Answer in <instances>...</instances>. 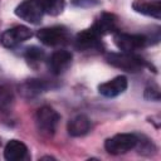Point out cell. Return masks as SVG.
Here are the masks:
<instances>
[{
    "label": "cell",
    "mask_w": 161,
    "mask_h": 161,
    "mask_svg": "<svg viewBox=\"0 0 161 161\" xmlns=\"http://www.w3.org/2000/svg\"><path fill=\"white\" fill-rule=\"evenodd\" d=\"M49 88H52V84L48 80L40 78H30L19 86V93L26 99H33L47 92Z\"/></svg>",
    "instance_id": "30bf717a"
},
{
    "label": "cell",
    "mask_w": 161,
    "mask_h": 161,
    "mask_svg": "<svg viewBox=\"0 0 161 161\" xmlns=\"http://www.w3.org/2000/svg\"><path fill=\"white\" fill-rule=\"evenodd\" d=\"M11 101H13L11 91L5 86H0V108L8 107L11 103Z\"/></svg>",
    "instance_id": "ac0fdd59"
},
{
    "label": "cell",
    "mask_w": 161,
    "mask_h": 161,
    "mask_svg": "<svg viewBox=\"0 0 161 161\" xmlns=\"http://www.w3.org/2000/svg\"><path fill=\"white\" fill-rule=\"evenodd\" d=\"M40 43L48 47H59L64 45L69 40V33L64 26L55 25L49 28H43L36 33Z\"/></svg>",
    "instance_id": "8992f818"
},
{
    "label": "cell",
    "mask_w": 161,
    "mask_h": 161,
    "mask_svg": "<svg viewBox=\"0 0 161 161\" xmlns=\"http://www.w3.org/2000/svg\"><path fill=\"white\" fill-rule=\"evenodd\" d=\"M42 0H24L15 9V15L30 24H39L44 15Z\"/></svg>",
    "instance_id": "5b68a950"
},
{
    "label": "cell",
    "mask_w": 161,
    "mask_h": 161,
    "mask_svg": "<svg viewBox=\"0 0 161 161\" xmlns=\"http://www.w3.org/2000/svg\"><path fill=\"white\" fill-rule=\"evenodd\" d=\"M113 42L116 47L125 53H135L151 43L150 38L143 34H130L123 31H116L113 34Z\"/></svg>",
    "instance_id": "6da1fadb"
},
{
    "label": "cell",
    "mask_w": 161,
    "mask_h": 161,
    "mask_svg": "<svg viewBox=\"0 0 161 161\" xmlns=\"http://www.w3.org/2000/svg\"><path fill=\"white\" fill-rule=\"evenodd\" d=\"M28 153V147L19 140H10L4 147V157L8 161L23 160Z\"/></svg>",
    "instance_id": "5bb4252c"
},
{
    "label": "cell",
    "mask_w": 161,
    "mask_h": 161,
    "mask_svg": "<svg viewBox=\"0 0 161 161\" xmlns=\"http://www.w3.org/2000/svg\"><path fill=\"white\" fill-rule=\"evenodd\" d=\"M145 98L148 101H160V91L157 86H150L145 89Z\"/></svg>",
    "instance_id": "d6986e66"
},
{
    "label": "cell",
    "mask_w": 161,
    "mask_h": 161,
    "mask_svg": "<svg viewBox=\"0 0 161 161\" xmlns=\"http://www.w3.org/2000/svg\"><path fill=\"white\" fill-rule=\"evenodd\" d=\"M138 145V137L135 133H117L104 142V148L111 155H122L133 150Z\"/></svg>",
    "instance_id": "277c9868"
},
{
    "label": "cell",
    "mask_w": 161,
    "mask_h": 161,
    "mask_svg": "<svg viewBox=\"0 0 161 161\" xmlns=\"http://www.w3.org/2000/svg\"><path fill=\"white\" fill-rule=\"evenodd\" d=\"M72 3H73V5L79 6V8H91V6H94L98 4L97 0H73Z\"/></svg>",
    "instance_id": "ffe728a7"
},
{
    "label": "cell",
    "mask_w": 161,
    "mask_h": 161,
    "mask_svg": "<svg viewBox=\"0 0 161 161\" xmlns=\"http://www.w3.org/2000/svg\"><path fill=\"white\" fill-rule=\"evenodd\" d=\"M102 36L91 26L75 35L74 45L82 52H98L102 49Z\"/></svg>",
    "instance_id": "52a82bcc"
},
{
    "label": "cell",
    "mask_w": 161,
    "mask_h": 161,
    "mask_svg": "<svg viewBox=\"0 0 161 161\" xmlns=\"http://www.w3.org/2000/svg\"><path fill=\"white\" fill-rule=\"evenodd\" d=\"M89 130H91V121L84 114H77L67 125V131L72 137L84 136L89 132Z\"/></svg>",
    "instance_id": "4fadbf2b"
},
{
    "label": "cell",
    "mask_w": 161,
    "mask_h": 161,
    "mask_svg": "<svg viewBox=\"0 0 161 161\" xmlns=\"http://www.w3.org/2000/svg\"><path fill=\"white\" fill-rule=\"evenodd\" d=\"M31 36H33V33L28 26L16 25V26H13V28L5 30L1 34L0 43L5 48L11 49V48H15V47L20 45L21 43H24L25 40L30 39Z\"/></svg>",
    "instance_id": "ba28073f"
},
{
    "label": "cell",
    "mask_w": 161,
    "mask_h": 161,
    "mask_svg": "<svg viewBox=\"0 0 161 161\" xmlns=\"http://www.w3.org/2000/svg\"><path fill=\"white\" fill-rule=\"evenodd\" d=\"M24 58L31 68H38L45 59V53L39 47H29L24 53Z\"/></svg>",
    "instance_id": "2e32d148"
},
{
    "label": "cell",
    "mask_w": 161,
    "mask_h": 161,
    "mask_svg": "<svg viewBox=\"0 0 161 161\" xmlns=\"http://www.w3.org/2000/svg\"><path fill=\"white\" fill-rule=\"evenodd\" d=\"M132 8L135 11L155 18V19H160L161 18V4L160 0H153V1H148V0H136L132 4Z\"/></svg>",
    "instance_id": "9a60e30c"
},
{
    "label": "cell",
    "mask_w": 161,
    "mask_h": 161,
    "mask_svg": "<svg viewBox=\"0 0 161 161\" xmlns=\"http://www.w3.org/2000/svg\"><path fill=\"white\" fill-rule=\"evenodd\" d=\"M128 86V80L125 75H117L112 78L111 80H107L102 84L98 86V92L107 97V98H113L119 94H122Z\"/></svg>",
    "instance_id": "8fae6325"
},
{
    "label": "cell",
    "mask_w": 161,
    "mask_h": 161,
    "mask_svg": "<svg viewBox=\"0 0 161 161\" xmlns=\"http://www.w3.org/2000/svg\"><path fill=\"white\" fill-rule=\"evenodd\" d=\"M106 60L111 65L118 69L132 72V73H136L145 67V60L138 55H136L135 53H125V52L108 53L106 55Z\"/></svg>",
    "instance_id": "7a4b0ae2"
},
{
    "label": "cell",
    "mask_w": 161,
    "mask_h": 161,
    "mask_svg": "<svg viewBox=\"0 0 161 161\" xmlns=\"http://www.w3.org/2000/svg\"><path fill=\"white\" fill-rule=\"evenodd\" d=\"M44 11L49 15L57 16L64 9V0H42Z\"/></svg>",
    "instance_id": "e0dca14e"
},
{
    "label": "cell",
    "mask_w": 161,
    "mask_h": 161,
    "mask_svg": "<svg viewBox=\"0 0 161 161\" xmlns=\"http://www.w3.org/2000/svg\"><path fill=\"white\" fill-rule=\"evenodd\" d=\"M72 60H73V55L70 52L64 49H58L53 52L48 59L49 70L54 75H60L69 69V67L72 65Z\"/></svg>",
    "instance_id": "9c48e42d"
},
{
    "label": "cell",
    "mask_w": 161,
    "mask_h": 161,
    "mask_svg": "<svg viewBox=\"0 0 161 161\" xmlns=\"http://www.w3.org/2000/svg\"><path fill=\"white\" fill-rule=\"evenodd\" d=\"M92 28L101 35H106V34H111V33H116L117 30V18L113 14L109 13H102L98 19L94 21V24L92 25Z\"/></svg>",
    "instance_id": "7c38bea8"
},
{
    "label": "cell",
    "mask_w": 161,
    "mask_h": 161,
    "mask_svg": "<svg viewBox=\"0 0 161 161\" xmlns=\"http://www.w3.org/2000/svg\"><path fill=\"white\" fill-rule=\"evenodd\" d=\"M59 119H60L59 113L49 106L40 107L35 113L36 128L45 137H50L54 135Z\"/></svg>",
    "instance_id": "3957f363"
}]
</instances>
